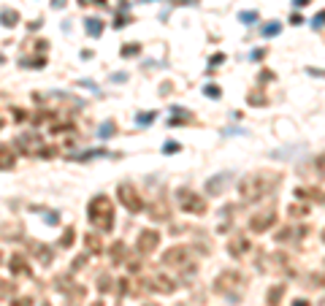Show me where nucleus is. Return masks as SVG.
<instances>
[{
    "label": "nucleus",
    "mask_w": 325,
    "mask_h": 306,
    "mask_svg": "<svg viewBox=\"0 0 325 306\" xmlns=\"http://www.w3.org/2000/svg\"><path fill=\"white\" fill-rule=\"evenodd\" d=\"M282 181L279 174H269V171H257V174H250L241 185H238V193H241L244 200H260L263 195H269L271 190Z\"/></svg>",
    "instance_id": "obj_1"
},
{
    "label": "nucleus",
    "mask_w": 325,
    "mask_h": 306,
    "mask_svg": "<svg viewBox=\"0 0 325 306\" xmlns=\"http://www.w3.org/2000/svg\"><path fill=\"white\" fill-rule=\"evenodd\" d=\"M90 219L100 231H109L114 225V209H111V200L106 195H98V198L90 200Z\"/></svg>",
    "instance_id": "obj_2"
},
{
    "label": "nucleus",
    "mask_w": 325,
    "mask_h": 306,
    "mask_svg": "<svg viewBox=\"0 0 325 306\" xmlns=\"http://www.w3.org/2000/svg\"><path fill=\"white\" fill-rule=\"evenodd\" d=\"M241 288H244V282H241V274L238 271H222L217 276V282H214V290L228 295V298H236Z\"/></svg>",
    "instance_id": "obj_3"
},
{
    "label": "nucleus",
    "mask_w": 325,
    "mask_h": 306,
    "mask_svg": "<svg viewBox=\"0 0 325 306\" xmlns=\"http://www.w3.org/2000/svg\"><path fill=\"white\" fill-rule=\"evenodd\" d=\"M179 206L190 214H204L206 212V200L195 195L193 190H179Z\"/></svg>",
    "instance_id": "obj_4"
},
{
    "label": "nucleus",
    "mask_w": 325,
    "mask_h": 306,
    "mask_svg": "<svg viewBox=\"0 0 325 306\" xmlns=\"http://www.w3.org/2000/svg\"><path fill=\"white\" fill-rule=\"evenodd\" d=\"M117 195H119L122 203H125V209H130V212H141V195L136 193L133 185H119Z\"/></svg>",
    "instance_id": "obj_5"
},
{
    "label": "nucleus",
    "mask_w": 325,
    "mask_h": 306,
    "mask_svg": "<svg viewBox=\"0 0 325 306\" xmlns=\"http://www.w3.org/2000/svg\"><path fill=\"white\" fill-rule=\"evenodd\" d=\"M162 263L185 269V266L190 263V250H185V247H171V250H166V255H162Z\"/></svg>",
    "instance_id": "obj_6"
},
{
    "label": "nucleus",
    "mask_w": 325,
    "mask_h": 306,
    "mask_svg": "<svg viewBox=\"0 0 325 306\" xmlns=\"http://www.w3.org/2000/svg\"><path fill=\"white\" fill-rule=\"evenodd\" d=\"M274 222H276V214H274V209H269V212H260V214H255L250 219V231L263 233V231H269Z\"/></svg>",
    "instance_id": "obj_7"
},
{
    "label": "nucleus",
    "mask_w": 325,
    "mask_h": 306,
    "mask_svg": "<svg viewBox=\"0 0 325 306\" xmlns=\"http://www.w3.org/2000/svg\"><path fill=\"white\" fill-rule=\"evenodd\" d=\"M228 185H231V174H228V171L225 174H217V176H212L206 181V195H219Z\"/></svg>",
    "instance_id": "obj_8"
},
{
    "label": "nucleus",
    "mask_w": 325,
    "mask_h": 306,
    "mask_svg": "<svg viewBox=\"0 0 325 306\" xmlns=\"http://www.w3.org/2000/svg\"><path fill=\"white\" fill-rule=\"evenodd\" d=\"M250 238H244V236H236V238H231L228 241V252H231L233 257H244L247 252H250Z\"/></svg>",
    "instance_id": "obj_9"
},
{
    "label": "nucleus",
    "mask_w": 325,
    "mask_h": 306,
    "mask_svg": "<svg viewBox=\"0 0 325 306\" xmlns=\"http://www.w3.org/2000/svg\"><path fill=\"white\" fill-rule=\"evenodd\" d=\"M157 233L155 231H141V236H138V252H152V250H155V247H157Z\"/></svg>",
    "instance_id": "obj_10"
},
{
    "label": "nucleus",
    "mask_w": 325,
    "mask_h": 306,
    "mask_svg": "<svg viewBox=\"0 0 325 306\" xmlns=\"http://www.w3.org/2000/svg\"><path fill=\"white\" fill-rule=\"evenodd\" d=\"M266 263L263 269H269V271H288L290 269V263H288V255H282V252H276V255H271V257H266Z\"/></svg>",
    "instance_id": "obj_11"
},
{
    "label": "nucleus",
    "mask_w": 325,
    "mask_h": 306,
    "mask_svg": "<svg viewBox=\"0 0 325 306\" xmlns=\"http://www.w3.org/2000/svg\"><path fill=\"white\" fill-rule=\"evenodd\" d=\"M149 288H152V290H157V293H174V290H176V284L171 282L168 276H155Z\"/></svg>",
    "instance_id": "obj_12"
},
{
    "label": "nucleus",
    "mask_w": 325,
    "mask_h": 306,
    "mask_svg": "<svg viewBox=\"0 0 325 306\" xmlns=\"http://www.w3.org/2000/svg\"><path fill=\"white\" fill-rule=\"evenodd\" d=\"M282 295H285V284H274V288L269 290V295H266V298H269V306H279Z\"/></svg>",
    "instance_id": "obj_13"
},
{
    "label": "nucleus",
    "mask_w": 325,
    "mask_h": 306,
    "mask_svg": "<svg viewBox=\"0 0 325 306\" xmlns=\"http://www.w3.org/2000/svg\"><path fill=\"white\" fill-rule=\"evenodd\" d=\"M33 252L38 255V260H41L44 266H49V263H52V250H49V247H44V244H33Z\"/></svg>",
    "instance_id": "obj_14"
},
{
    "label": "nucleus",
    "mask_w": 325,
    "mask_h": 306,
    "mask_svg": "<svg viewBox=\"0 0 325 306\" xmlns=\"http://www.w3.org/2000/svg\"><path fill=\"white\" fill-rule=\"evenodd\" d=\"M309 231L307 228H285V231L279 233V241H290V238H295V236H307Z\"/></svg>",
    "instance_id": "obj_15"
},
{
    "label": "nucleus",
    "mask_w": 325,
    "mask_h": 306,
    "mask_svg": "<svg viewBox=\"0 0 325 306\" xmlns=\"http://www.w3.org/2000/svg\"><path fill=\"white\" fill-rule=\"evenodd\" d=\"M11 271L14 274H30V269H27V263H25V257H19V255L11 257Z\"/></svg>",
    "instance_id": "obj_16"
},
{
    "label": "nucleus",
    "mask_w": 325,
    "mask_h": 306,
    "mask_svg": "<svg viewBox=\"0 0 325 306\" xmlns=\"http://www.w3.org/2000/svg\"><path fill=\"white\" fill-rule=\"evenodd\" d=\"M11 166H14V155H11L8 149L0 147V171H3V168H11Z\"/></svg>",
    "instance_id": "obj_17"
},
{
    "label": "nucleus",
    "mask_w": 325,
    "mask_h": 306,
    "mask_svg": "<svg viewBox=\"0 0 325 306\" xmlns=\"http://www.w3.org/2000/svg\"><path fill=\"white\" fill-rule=\"evenodd\" d=\"M87 33H90L92 38L103 33V25H100V19H87Z\"/></svg>",
    "instance_id": "obj_18"
},
{
    "label": "nucleus",
    "mask_w": 325,
    "mask_h": 306,
    "mask_svg": "<svg viewBox=\"0 0 325 306\" xmlns=\"http://www.w3.org/2000/svg\"><path fill=\"white\" fill-rule=\"evenodd\" d=\"M288 212H290V217H303V214L309 212V209H307V206H301V203H290Z\"/></svg>",
    "instance_id": "obj_19"
},
{
    "label": "nucleus",
    "mask_w": 325,
    "mask_h": 306,
    "mask_svg": "<svg viewBox=\"0 0 325 306\" xmlns=\"http://www.w3.org/2000/svg\"><path fill=\"white\" fill-rule=\"evenodd\" d=\"M314 168H317V174L325 179V152H322V155H317V157H314Z\"/></svg>",
    "instance_id": "obj_20"
},
{
    "label": "nucleus",
    "mask_w": 325,
    "mask_h": 306,
    "mask_svg": "<svg viewBox=\"0 0 325 306\" xmlns=\"http://www.w3.org/2000/svg\"><path fill=\"white\" fill-rule=\"evenodd\" d=\"M14 293V282H3L0 279V298H6V295Z\"/></svg>",
    "instance_id": "obj_21"
},
{
    "label": "nucleus",
    "mask_w": 325,
    "mask_h": 306,
    "mask_svg": "<svg viewBox=\"0 0 325 306\" xmlns=\"http://www.w3.org/2000/svg\"><path fill=\"white\" fill-rule=\"evenodd\" d=\"M0 19H3V25H6V27L16 25V14H14V11H3V14H0Z\"/></svg>",
    "instance_id": "obj_22"
},
{
    "label": "nucleus",
    "mask_w": 325,
    "mask_h": 306,
    "mask_svg": "<svg viewBox=\"0 0 325 306\" xmlns=\"http://www.w3.org/2000/svg\"><path fill=\"white\" fill-rule=\"evenodd\" d=\"M238 19H241L244 25H255V19H257V14L255 11H241L238 14Z\"/></svg>",
    "instance_id": "obj_23"
},
{
    "label": "nucleus",
    "mask_w": 325,
    "mask_h": 306,
    "mask_svg": "<svg viewBox=\"0 0 325 306\" xmlns=\"http://www.w3.org/2000/svg\"><path fill=\"white\" fill-rule=\"evenodd\" d=\"M114 136V125H111V122H103V125H100V138H111Z\"/></svg>",
    "instance_id": "obj_24"
},
{
    "label": "nucleus",
    "mask_w": 325,
    "mask_h": 306,
    "mask_svg": "<svg viewBox=\"0 0 325 306\" xmlns=\"http://www.w3.org/2000/svg\"><path fill=\"white\" fill-rule=\"evenodd\" d=\"M111 255H114V260H122V257H125V247H122V244H117V247H114V250H111Z\"/></svg>",
    "instance_id": "obj_25"
},
{
    "label": "nucleus",
    "mask_w": 325,
    "mask_h": 306,
    "mask_svg": "<svg viewBox=\"0 0 325 306\" xmlns=\"http://www.w3.org/2000/svg\"><path fill=\"white\" fill-rule=\"evenodd\" d=\"M209 98H219V90H217V84H206V90H204Z\"/></svg>",
    "instance_id": "obj_26"
},
{
    "label": "nucleus",
    "mask_w": 325,
    "mask_h": 306,
    "mask_svg": "<svg viewBox=\"0 0 325 306\" xmlns=\"http://www.w3.org/2000/svg\"><path fill=\"white\" fill-rule=\"evenodd\" d=\"M71 241H73V228H68V231H65V236H63V247H71Z\"/></svg>",
    "instance_id": "obj_27"
},
{
    "label": "nucleus",
    "mask_w": 325,
    "mask_h": 306,
    "mask_svg": "<svg viewBox=\"0 0 325 306\" xmlns=\"http://www.w3.org/2000/svg\"><path fill=\"white\" fill-rule=\"evenodd\" d=\"M312 25H314V27H322V25H325V11H320L317 16H314V19H312Z\"/></svg>",
    "instance_id": "obj_28"
},
{
    "label": "nucleus",
    "mask_w": 325,
    "mask_h": 306,
    "mask_svg": "<svg viewBox=\"0 0 325 306\" xmlns=\"http://www.w3.org/2000/svg\"><path fill=\"white\" fill-rule=\"evenodd\" d=\"M279 33V25H269V27H263V35H276Z\"/></svg>",
    "instance_id": "obj_29"
},
{
    "label": "nucleus",
    "mask_w": 325,
    "mask_h": 306,
    "mask_svg": "<svg viewBox=\"0 0 325 306\" xmlns=\"http://www.w3.org/2000/svg\"><path fill=\"white\" fill-rule=\"evenodd\" d=\"M176 149H179V144H174V141H168V144H166V155H174Z\"/></svg>",
    "instance_id": "obj_30"
},
{
    "label": "nucleus",
    "mask_w": 325,
    "mask_h": 306,
    "mask_svg": "<svg viewBox=\"0 0 325 306\" xmlns=\"http://www.w3.org/2000/svg\"><path fill=\"white\" fill-rule=\"evenodd\" d=\"M152 119H155V117H152V114H144V117H138V125H149Z\"/></svg>",
    "instance_id": "obj_31"
},
{
    "label": "nucleus",
    "mask_w": 325,
    "mask_h": 306,
    "mask_svg": "<svg viewBox=\"0 0 325 306\" xmlns=\"http://www.w3.org/2000/svg\"><path fill=\"white\" fill-rule=\"evenodd\" d=\"M138 52V46H125V49H122V54L125 57H130V54H136Z\"/></svg>",
    "instance_id": "obj_32"
},
{
    "label": "nucleus",
    "mask_w": 325,
    "mask_h": 306,
    "mask_svg": "<svg viewBox=\"0 0 325 306\" xmlns=\"http://www.w3.org/2000/svg\"><path fill=\"white\" fill-rule=\"evenodd\" d=\"M30 303H33L30 298H16V301H14V306H30Z\"/></svg>",
    "instance_id": "obj_33"
},
{
    "label": "nucleus",
    "mask_w": 325,
    "mask_h": 306,
    "mask_svg": "<svg viewBox=\"0 0 325 306\" xmlns=\"http://www.w3.org/2000/svg\"><path fill=\"white\" fill-rule=\"evenodd\" d=\"M125 79H128L125 73H114V76H111V81H125Z\"/></svg>",
    "instance_id": "obj_34"
},
{
    "label": "nucleus",
    "mask_w": 325,
    "mask_h": 306,
    "mask_svg": "<svg viewBox=\"0 0 325 306\" xmlns=\"http://www.w3.org/2000/svg\"><path fill=\"white\" fill-rule=\"evenodd\" d=\"M293 3H295V6H298V8H301V6H307V3H309V0H293Z\"/></svg>",
    "instance_id": "obj_35"
},
{
    "label": "nucleus",
    "mask_w": 325,
    "mask_h": 306,
    "mask_svg": "<svg viewBox=\"0 0 325 306\" xmlns=\"http://www.w3.org/2000/svg\"><path fill=\"white\" fill-rule=\"evenodd\" d=\"M295 306H309V303H307V301H303V298H301V301H295Z\"/></svg>",
    "instance_id": "obj_36"
},
{
    "label": "nucleus",
    "mask_w": 325,
    "mask_h": 306,
    "mask_svg": "<svg viewBox=\"0 0 325 306\" xmlns=\"http://www.w3.org/2000/svg\"><path fill=\"white\" fill-rule=\"evenodd\" d=\"M92 306H103V303H100V301H98V303H92Z\"/></svg>",
    "instance_id": "obj_37"
},
{
    "label": "nucleus",
    "mask_w": 325,
    "mask_h": 306,
    "mask_svg": "<svg viewBox=\"0 0 325 306\" xmlns=\"http://www.w3.org/2000/svg\"><path fill=\"white\" fill-rule=\"evenodd\" d=\"M320 236H322V241H325V231H322V233H320Z\"/></svg>",
    "instance_id": "obj_38"
},
{
    "label": "nucleus",
    "mask_w": 325,
    "mask_h": 306,
    "mask_svg": "<svg viewBox=\"0 0 325 306\" xmlns=\"http://www.w3.org/2000/svg\"><path fill=\"white\" fill-rule=\"evenodd\" d=\"M44 306H49V303H44Z\"/></svg>",
    "instance_id": "obj_39"
}]
</instances>
